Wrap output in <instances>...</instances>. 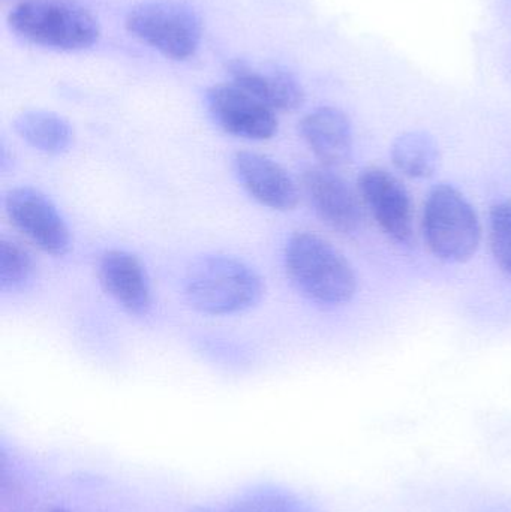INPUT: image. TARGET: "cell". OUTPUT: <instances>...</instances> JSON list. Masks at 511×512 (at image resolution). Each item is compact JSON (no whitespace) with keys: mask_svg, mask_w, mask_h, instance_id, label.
I'll use <instances>...</instances> for the list:
<instances>
[{"mask_svg":"<svg viewBox=\"0 0 511 512\" xmlns=\"http://www.w3.org/2000/svg\"><path fill=\"white\" fill-rule=\"evenodd\" d=\"M285 270L294 288L314 303L344 306L357 292L353 265L324 237L311 231L294 234L284 255Z\"/></svg>","mask_w":511,"mask_h":512,"instance_id":"obj_1","label":"cell"},{"mask_svg":"<svg viewBox=\"0 0 511 512\" xmlns=\"http://www.w3.org/2000/svg\"><path fill=\"white\" fill-rule=\"evenodd\" d=\"M183 295L192 309L204 315H234L260 303L264 283L242 259L206 255L192 262L186 271Z\"/></svg>","mask_w":511,"mask_h":512,"instance_id":"obj_2","label":"cell"},{"mask_svg":"<svg viewBox=\"0 0 511 512\" xmlns=\"http://www.w3.org/2000/svg\"><path fill=\"white\" fill-rule=\"evenodd\" d=\"M423 236L435 258L462 264L479 251L482 224L473 204L459 189L435 186L423 210Z\"/></svg>","mask_w":511,"mask_h":512,"instance_id":"obj_3","label":"cell"},{"mask_svg":"<svg viewBox=\"0 0 511 512\" xmlns=\"http://www.w3.org/2000/svg\"><path fill=\"white\" fill-rule=\"evenodd\" d=\"M9 26L21 38L57 48L84 50L99 38V24L86 9L60 0H29L9 14Z\"/></svg>","mask_w":511,"mask_h":512,"instance_id":"obj_4","label":"cell"},{"mask_svg":"<svg viewBox=\"0 0 511 512\" xmlns=\"http://www.w3.org/2000/svg\"><path fill=\"white\" fill-rule=\"evenodd\" d=\"M132 35L171 59L194 56L201 41L200 18L185 3L150 0L134 6L126 17Z\"/></svg>","mask_w":511,"mask_h":512,"instance_id":"obj_5","label":"cell"},{"mask_svg":"<svg viewBox=\"0 0 511 512\" xmlns=\"http://www.w3.org/2000/svg\"><path fill=\"white\" fill-rule=\"evenodd\" d=\"M6 216L39 251L63 256L71 251V233L53 201L32 186H20L3 198Z\"/></svg>","mask_w":511,"mask_h":512,"instance_id":"obj_6","label":"cell"},{"mask_svg":"<svg viewBox=\"0 0 511 512\" xmlns=\"http://www.w3.org/2000/svg\"><path fill=\"white\" fill-rule=\"evenodd\" d=\"M360 200L380 230L398 245H410L414 237V212L404 183L380 167L363 170L357 182Z\"/></svg>","mask_w":511,"mask_h":512,"instance_id":"obj_7","label":"cell"},{"mask_svg":"<svg viewBox=\"0 0 511 512\" xmlns=\"http://www.w3.org/2000/svg\"><path fill=\"white\" fill-rule=\"evenodd\" d=\"M207 107L216 125L234 137L263 141L278 132L276 111L258 101L237 84H218L206 95Z\"/></svg>","mask_w":511,"mask_h":512,"instance_id":"obj_8","label":"cell"},{"mask_svg":"<svg viewBox=\"0 0 511 512\" xmlns=\"http://www.w3.org/2000/svg\"><path fill=\"white\" fill-rule=\"evenodd\" d=\"M302 189L318 218L336 233H357L363 221L360 195L333 168L311 167L302 176Z\"/></svg>","mask_w":511,"mask_h":512,"instance_id":"obj_9","label":"cell"},{"mask_svg":"<svg viewBox=\"0 0 511 512\" xmlns=\"http://www.w3.org/2000/svg\"><path fill=\"white\" fill-rule=\"evenodd\" d=\"M233 164L237 179L261 206L276 212L296 209L299 188L281 164L257 152L236 153Z\"/></svg>","mask_w":511,"mask_h":512,"instance_id":"obj_10","label":"cell"},{"mask_svg":"<svg viewBox=\"0 0 511 512\" xmlns=\"http://www.w3.org/2000/svg\"><path fill=\"white\" fill-rule=\"evenodd\" d=\"M102 289L129 315L144 316L152 309V285L141 259L131 252L111 249L99 259Z\"/></svg>","mask_w":511,"mask_h":512,"instance_id":"obj_11","label":"cell"},{"mask_svg":"<svg viewBox=\"0 0 511 512\" xmlns=\"http://www.w3.org/2000/svg\"><path fill=\"white\" fill-rule=\"evenodd\" d=\"M300 134L323 167H342L353 155V126L339 108L320 107L306 114Z\"/></svg>","mask_w":511,"mask_h":512,"instance_id":"obj_12","label":"cell"},{"mask_svg":"<svg viewBox=\"0 0 511 512\" xmlns=\"http://www.w3.org/2000/svg\"><path fill=\"white\" fill-rule=\"evenodd\" d=\"M230 74L234 84L251 93L273 111L291 113L305 102L302 86L287 72L276 69L263 71L243 62H234L230 65Z\"/></svg>","mask_w":511,"mask_h":512,"instance_id":"obj_13","label":"cell"},{"mask_svg":"<svg viewBox=\"0 0 511 512\" xmlns=\"http://www.w3.org/2000/svg\"><path fill=\"white\" fill-rule=\"evenodd\" d=\"M14 128L21 140L45 155H62L74 140L68 120L51 111H24L14 120Z\"/></svg>","mask_w":511,"mask_h":512,"instance_id":"obj_14","label":"cell"},{"mask_svg":"<svg viewBox=\"0 0 511 512\" xmlns=\"http://www.w3.org/2000/svg\"><path fill=\"white\" fill-rule=\"evenodd\" d=\"M393 165L410 179H428L440 165V147L425 131H408L393 141L390 149Z\"/></svg>","mask_w":511,"mask_h":512,"instance_id":"obj_15","label":"cell"},{"mask_svg":"<svg viewBox=\"0 0 511 512\" xmlns=\"http://www.w3.org/2000/svg\"><path fill=\"white\" fill-rule=\"evenodd\" d=\"M33 256L20 243L3 237L0 240V289L5 292L21 291L35 277Z\"/></svg>","mask_w":511,"mask_h":512,"instance_id":"obj_16","label":"cell"},{"mask_svg":"<svg viewBox=\"0 0 511 512\" xmlns=\"http://www.w3.org/2000/svg\"><path fill=\"white\" fill-rule=\"evenodd\" d=\"M489 242L495 262L511 276V200L498 201L489 213Z\"/></svg>","mask_w":511,"mask_h":512,"instance_id":"obj_17","label":"cell"},{"mask_svg":"<svg viewBox=\"0 0 511 512\" xmlns=\"http://www.w3.org/2000/svg\"><path fill=\"white\" fill-rule=\"evenodd\" d=\"M51 512H68V511L62 510V508H57V510H54V511H51Z\"/></svg>","mask_w":511,"mask_h":512,"instance_id":"obj_18","label":"cell"}]
</instances>
